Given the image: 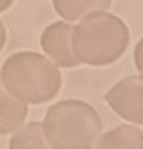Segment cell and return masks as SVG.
Returning a JSON list of instances; mask_svg holds the SVG:
<instances>
[{
	"instance_id": "3",
	"label": "cell",
	"mask_w": 143,
	"mask_h": 149,
	"mask_svg": "<svg viewBox=\"0 0 143 149\" xmlns=\"http://www.w3.org/2000/svg\"><path fill=\"white\" fill-rule=\"evenodd\" d=\"M42 128L53 149H90L101 134V118L90 103L65 100L46 111Z\"/></svg>"
},
{
	"instance_id": "8",
	"label": "cell",
	"mask_w": 143,
	"mask_h": 149,
	"mask_svg": "<svg viewBox=\"0 0 143 149\" xmlns=\"http://www.w3.org/2000/svg\"><path fill=\"white\" fill-rule=\"evenodd\" d=\"M113 0H53V8L65 21H76L92 12H101Z\"/></svg>"
},
{
	"instance_id": "12",
	"label": "cell",
	"mask_w": 143,
	"mask_h": 149,
	"mask_svg": "<svg viewBox=\"0 0 143 149\" xmlns=\"http://www.w3.org/2000/svg\"><path fill=\"white\" fill-rule=\"evenodd\" d=\"M12 4H13V0H0V12H6Z\"/></svg>"
},
{
	"instance_id": "1",
	"label": "cell",
	"mask_w": 143,
	"mask_h": 149,
	"mask_svg": "<svg viewBox=\"0 0 143 149\" xmlns=\"http://www.w3.org/2000/svg\"><path fill=\"white\" fill-rule=\"evenodd\" d=\"M130 42V31L120 17L107 12L88 13L73 27V52L78 63L94 67L109 65L120 59Z\"/></svg>"
},
{
	"instance_id": "6",
	"label": "cell",
	"mask_w": 143,
	"mask_h": 149,
	"mask_svg": "<svg viewBox=\"0 0 143 149\" xmlns=\"http://www.w3.org/2000/svg\"><path fill=\"white\" fill-rule=\"evenodd\" d=\"M27 113V103L13 97L0 79V136L17 130L25 123Z\"/></svg>"
},
{
	"instance_id": "11",
	"label": "cell",
	"mask_w": 143,
	"mask_h": 149,
	"mask_svg": "<svg viewBox=\"0 0 143 149\" xmlns=\"http://www.w3.org/2000/svg\"><path fill=\"white\" fill-rule=\"evenodd\" d=\"M4 44H6V29H4V25H2V21H0V52L4 48Z\"/></svg>"
},
{
	"instance_id": "7",
	"label": "cell",
	"mask_w": 143,
	"mask_h": 149,
	"mask_svg": "<svg viewBox=\"0 0 143 149\" xmlns=\"http://www.w3.org/2000/svg\"><path fill=\"white\" fill-rule=\"evenodd\" d=\"M99 149H143V134L135 126L120 124L95 141Z\"/></svg>"
},
{
	"instance_id": "10",
	"label": "cell",
	"mask_w": 143,
	"mask_h": 149,
	"mask_svg": "<svg viewBox=\"0 0 143 149\" xmlns=\"http://www.w3.org/2000/svg\"><path fill=\"white\" fill-rule=\"evenodd\" d=\"M134 61H135V67L139 69V73H143V38L137 42L135 46V52H134Z\"/></svg>"
},
{
	"instance_id": "2",
	"label": "cell",
	"mask_w": 143,
	"mask_h": 149,
	"mask_svg": "<svg viewBox=\"0 0 143 149\" xmlns=\"http://www.w3.org/2000/svg\"><path fill=\"white\" fill-rule=\"evenodd\" d=\"M0 79L13 97L25 103H46L57 96L61 73L50 57L35 52H19L10 56L2 65Z\"/></svg>"
},
{
	"instance_id": "5",
	"label": "cell",
	"mask_w": 143,
	"mask_h": 149,
	"mask_svg": "<svg viewBox=\"0 0 143 149\" xmlns=\"http://www.w3.org/2000/svg\"><path fill=\"white\" fill-rule=\"evenodd\" d=\"M42 50L59 67H76L78 59L73 52V25L65 21L52 23L40 36Z\"/></svg>"
},
{
	"instance_id": "4",
	"label": "cell",
	"mask_w": 143,
	"mask_h": 149,
	"mask_svg": "<svg viewBox=\"0 0 143 149\" xmlns=\"http://www.w3.org/2000/svg\"><path fill=\"white\" fill-rule=\"evenodd\" d=\"M105 100L118 117L143 124V74L122 79L105 94Z\"/></svg>"
},
{
	"instance_id": "9",
	"label": "cell",
	"mask_w": 143,
	"mask_h": 149,
	"mask_svg": "<svg viewBox=\"0 0 143 149\" xmlns=\"http://www.w3.org/2000/svg\"><path fill=\"white\" fill-rule=\"evenodd\" d=\"M12 149H44L50 147L44 138V128L40 123H29L25 126H19V130L13 134L10 141Z\"/></svg>"
}]
</instances>
